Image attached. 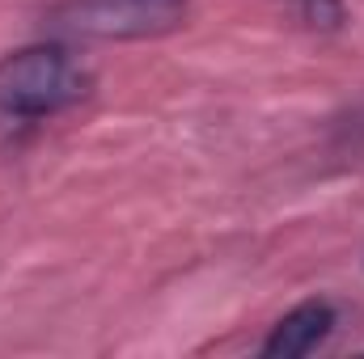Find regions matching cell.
<instances>
[{"label": "cell", "mask_w": 364, "mask_h": 359, "mask_svg": "<svg viewBox=\"0 0 364 359\" xmlns=\"http://www.w3.org/2000/svg\"><path fill=\"white\" fill-rule=\"evenodd\" d=\"M90 93V72L60 43H34L0 60V123H38L73 110Z\"/></svg>", "instance_id": "cell-1"}, {"label": "cell", "mask_w": 364, "mask_h": 359, "mask_svg": "<svg viewBox=\"0 0 364 359\" xmlns=\"http://www.w3.org/2000/svg\"><path fill=\"white\" fill-rule=\"evenodd\" d=\"M191 0H55L47 30L73 43H136L161 38L186 21Z\"/></svg>", "instance_id": "cell-2"}, {"label": "cell", "mask_w": 364, "mask_h": 359, "mask_svg": "<svg viewBox=\"0 0 364 359\" xmlns=\"http://www.w3.org/2000/svg\"><path fill=\"white\" fill-rule=\"evenodd\" d=\"M335 330V304L331 300H305L292 313H284L272 326V334L263 338V355L267 359H301L318 351Z\"/></svg>", "instance_id": "cell-3"}, {"label": "cell", "mask_w": 364, "mask_h": 359, "mask_svg": "<svg viewBox=\"0 0 364 359\" xmlns=\"http://www.w3.org/2000/svg\"><path fill=\"white\" fill-rule=\"evenodd\" d=\"M301 17L318 30H335L343 21V0H301Z\"/></svg>", "instance_id": "cell-4"}]
</instances>
